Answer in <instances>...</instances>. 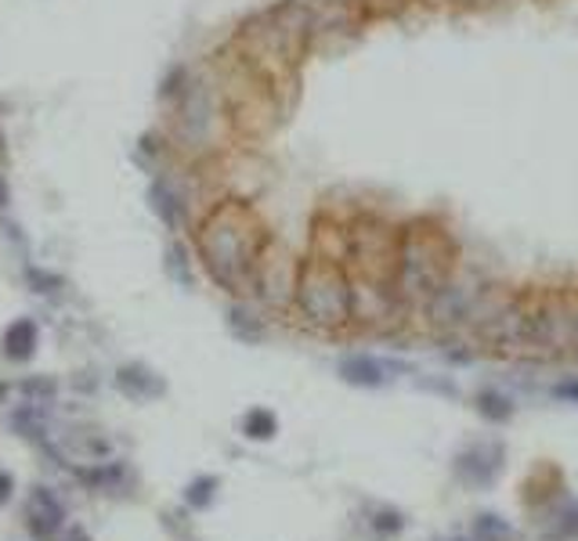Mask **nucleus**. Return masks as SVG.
I'll return each instance as SVG.
<instances>
[{
    "instance_id": "f257e3e1",
    "label": "nucleus",
    "mask_w": 578,
    "mask_h": 541,
    "mask_svg": "<svg viewBox=\"0 0 578 541\" xmlns=\"http://www.w3.org/2000/svg\"><path fill=\"white\" fill-rule=\"evenodd\" d=\"M271 231L246 199H221L196 224V253L217 285L231 297L253 292V274Z\"/></svg>"
},
{
    "instance_id": "f03ea898",
    "label": "nucleus",
    "mask_w": 578,
    "mask_h": 541,
    "mask_svg": "<svg viewBox=\"0 0 578 541\" xmlns=\"http://www.w3.org/2000/svg\"><path fill=\"white\" fill-rule=\"evenodd\" d=\"M462 264L459 239L452 236L441 217L416 213L398 221V253H395V297L412 318L430 303L448 278Z\"/></svg>"
},
{
    "instance_id": "7ed1b4c3",
    "label": "nucleus",
    "mask_w": 578,
    "mask_h": 541,
    "mask_svg": "<svg viewBox=\"0 0 578 541\" xmlns=\"http://www.w3.org/2000/svg\"><path fill=\"white\" fill-rule=\"evenodd\" d=\"M293 311L315 332L351 329V271L340 260L308 253L297 264Z\"/></svg>"
},
{
    "instance_id": "20e7f679",
    "label": "nucleus",
    "mask_w": 578,
    "mask_h": 541,
    "mask_svg": "<svg viewBox=\"0 0 578 541\" xmlns=\"http://www.w3.org/2000/svg\"><path fill=\"white\" fill-rule=\"evenodd\" d=\"M395 253H398V221H387L380 213H355L351 221H347L343 264L355 278L390 285L395 282Z\"/></svg>"
},
{
    "instance_id": "39448f33",
    "label": "nucleus",
    "mask_w": 578,
    "mask_h": 541,
    "mask_svg": "<svg viewBox=\"0 0 578 541\" xmlns=\"http://www.w3.org/2000/svg\"><path fill=\"white\" fill-rule=\"evenodd\" d=\"M506 465H510V448H506L502 437H474V441L459 444L452 451L448 477H452L462 491L485 494L499 488V480L506 477Z\"/></svg>"
},
{
    "instance_id": "423d86ee",
    "label": "nucleus",
    "mask_w": 578,
    "mask_h": 541,
    "mask_svg": "<svg viewBox=\"0 0 578 541\" xmlns=\"http://www.w3.org/2000/svg\"><path fill=\"white\" fill-rule=\"evenodd\" d=\"M481 282H485V274H477L467 264H459V271L448 278V282L430 297L423 311H419L423 325L434 335L467 332V318H470V307H474V297H477V289H481Z\"/></svg>"
},
{
    "instance_id": "0eeeda50",
    "label": "nucleus",
    "mask_w": 578,
    "mask_h": 541,
    "mask_svg": "<svg viewBox=\"0 0 578 541\" xmlns=\"http://www.w3.org/2000/svg\"><path fill=\"white\" fill-rule=\"evenodd\" d=\"M297 264L300 260L289 257L282 246H271L265 250L257 264V274H253V292L268 307H293V285H297Z\"/></svg>"
},
{
    "instance_id": "6e6552de",
    "label": "nucleus",
    "mask_w": 578,
    "mask_h": 541,
    "mask_svg": "<svg viewBox=\"0 0 578 541\" xmlns=\"http://www.w3.org/2000/svg\"><path fill=\"white\" fill-rule=\"evenodd\" d=\"M528 528L535 541H578V494L568 488L546 505L531 509Z\"/></svg>"
},
{
    "instance_id": "1a4fd4ad",
    "label": "nucleus",
    "mask_w": 578,
    "mask_h": 541,
    "mask_svg": "<svg viewBox=\"0 0 578 541\" xmlns=\"http://www.w3.org/2000/svg\"><path fill=\"white\" fill-rule=\"evenodd\" d=\"M568 488L571 484L560 465L554 459H539L525 473V480H520V505H525V513H531V509L546 505L549 499H557V494H564Z\"/></svg>"
},
{
    "instance_id": "9d476101",
    "label": "nucleus",
    "mask_w": 578,
    "mask_h": 541,
    "mask_svg": "<svg viewBox=\"0 0 578 541\" xmlns=\"http://www.w3.org/2000/svg\"><path fill=\"white\" fill-rule=\"evenodd\" d=\"M337 375H340V383L355 387V390H383L395 383L383 364V354H366V350L343 354L337 361Z\"/></svg>"
},
{
    "instance_id": "9b49d317",
    "label": "nucleus",
    "mask_w": 578,
    "mask_h": 541,
    "mask_svg": "<svg viewBox=\"0 0 578 541\" xmlns=\"http://www.w3.org/2000/svg\"><path fill=\"white\" fill-rule=\"evenodd\" d=\"M474 415L485 422V427H510L517 419V398L499 383H481L470 393Z\"/></svg>"
},
{
    "instance_id": "f8f14e48",
    "label": "nucleus",
    "mask_w": 578,
    "mask_h": 541,
    "mask_svg": "<svg viewBox=\"0 0 578 541\" xmlns=\"http://www.w3.org/2000/svg\"><path fill=\"white\" fill-rule=\"evenodd\" d=\"M409 513L390 502H369L366 513H361V531H366L369 541H398L409 531Z\"/></svg>"
},
{
    "instance_id": "ddd939ff",
    "label": "nucleus",
    "mask_w": 578,
    "mask_h": 541,
    "mask_svg": "<svg viewBox=\"0 0 578 541\" xmlns=\"http://www.w3.org/2000/svg\"><path fill=\"white\" fill-rule=\"evenodd\" d=\"M66 523V505L58 502V494L51 488H33L29 494V531L40 541L54 538Z\"/></svg>"
},
{
    "instance_id": "4468645a",
    "label": "nucleus",
    "mask_w": 578,
    "mask_h": 541,
    "mask_svg": "<svg viewBox=\"0 0 578 541\" xmlns=\"http://www.w3.org/2000/svg\"><path fill=\"white\" fill-rule=\"evenodd\" d=\"M228 332L246 347H260L268 340V321L260 318L253 303L236 300V303H228Z\"/></svg>"
},
{
    "instance_id": "2eb2a0df",
    "label": "nucleus",
    "mask_w": 578,
    "mask_h": 541,
    "mask_svg": "<svg viewBox=\"0 0 578 541\" xmlns=\"http://www.w3.org/2000/svg\"><path fill=\"white\" fill-rule=\"evenodd\" d=\"M116 387H120L127 398L134 401H149V398H159V393L167 390V383L159 379L152 369H144V364H123L120 372H116Z\"/></svg>"
},
{
    "instance_id": "dca6fc26",
    "label": "nucleus",
    "mask_w": 578,
    "mask_h": 541,
    "mask_svg": "<svg viewBox=\"0 0 578 541\" xmlns=\"http://www.w3.org/2000/svg\"><path fill=\"white\" fill-rule=\"evenodd\" d=\"M37 343H40V329L33 318H14L11 325L4 329V358L8 361H29L37 354Z\"/></svg>"
},
{
    "instance_id": "f3484780",
    "label": "nucleus",
    "mask_w": 578,
    "mask_h": 541,
    "mask_svg": "<svg viewBox=\"0 0 578 541\" xmlns=\"http://www.w3.org/2000/svg\"><path fill=\"white\" fill-rule=\"evenodd\" d=\"M467 534H470V541H525L514 523L502 513H496V509H477L470 517Z\"/></svg>"
},
{
    "instance_id": "a211bd4d",
    "label": "nucleus",
    "mask_w": 578,
    "mask_h": 541,
    "mask_svg": "<svg viewBox=\"0 0 578 541\" xmlns=\"http://www.w3.org/2000/svg\"><path fill=\"white\" fill-rule=\"evenodd\" d=\"M149 210H152L170 231H181V228H185L181 196L173 192V188H170L167 181H152V184H149Z\"/></svg>"
},
{
    "instance_id": "6ab92c4d",
    "label": "nucleus",
    "mask_w": 578,
    "mask_h": 541,
    "mask_svg": "<svg viewBox=\"0 0 578 541\" xmlns=\"http://www.w3.org/2000/svg\"><path fill=\"white\" fill-rule=\"evenodd\" d=\"M239 433L246 437V441H253V444H268L279 437V415L271 412V408H250L242 419H239Z\"/></svg>"
},
{
    "instance_id": "aec40b11",
    "label": "nucleus",
    "mask_w": 578,
    "mask_h": 541,
    "mask_svg": "<svg viewBox=\"0 0 578 541\" xmlns=\"http://www.w3.org/2000/svg\"><path fill=\"white\" fill-rule=\"evenodd\" d=\"M163 268L167 274L173 278V285H181V289H192L196 285V274H192V260H188V250H185V242L173 239L167 246V253H163Z\"/></svg>"
},
{
    "instance_id": "412c9836",
    "label": "nucleus",
    "mask_w": 578,
    "mask_h": 541,
    "mask_svg": "<svg viewBox=\"0 0 578 541\" xmlns=\"http://www.w3.org/2000/svg\"><path fill=\"white\" fill-rule=\"evenodd\" d=\"M412 387L423 390V393H438V398H445V401H462L459 383L452 375H441V372H416Z\"/></svg>"
},
{
    "instance_id": "4be33fe9",
    "label": "nucleus",
    "mask_w": 578,
    "mask_h": 541,
    "mask_svg": "<svg viewBox=\"0 0 578 541\" xmlns=\"http://www.w3.org/2000/svg\"><path fill=\"white\" fill-rule=\"evenodd\" d=\"M217 488H221V480H217V477H196L192 484L185 488V505L196 509V513H202V509L213 505Z\"/></svg>"
},
{
    "instance_id": "5701e85b",
    "label": "nucleus",
    "mask_w": 578,
    "mask_h": 541,
    "mask_svg": "<svg viewBox=\"0 0 578 541\" xmlns=\"http://www.w3.org/2000/svg\"><path fill=\"white\" fill-rule=\"evenodd\" d=\"M546 398H549V401H557V404H571V408H578V372L557 375L554 383L546 387Z\"/></svg>"
},
{
    "instance_id": "b1692460",
    "label": "nucleus",
    "mask_w": 578,
    "mask_h": 541,
    "mask_svg": "<svg viewBox=\"0 0 578 541\" xmlns=\"http://www.w3.org/2000/svg\"><path fill=\"white\" fill-rule=\"evenodd\" d=\"M26 282L33 292H40V297H54V292L62 289V278L37 268V264H26Z\"/></svg>"
},
{
    "instance_id": "393cba45",
    "label": "nucleus",
    "mask_w": 578,
    "mask_h": 541,
    "mask_svg": "<svg viewBox=\"0 0 578 541\" xmlns=\"http://www.w3.org/2000/svg\"><path fill=\"white\" fill-rule=\"evenodd\" d=\"M22 393L29 398V404H51L54 401V393H58V387H54V379H48V375H40V379H26L22 383Z\"/></svg>"
},
{
    "instance_id": "a878e982",
    "label": "nucleus",
    "mask_w": 578,
    "mask_h": 541,
    "mask_svg": "<svg viewBox=\"0 0 578 541\" xmlns=\"http://www.w3.org/2000/svg\"><path fill=\"white\" fill-rule=\"evenodd\" d=\"M14 494V477L8 470H0V505H8Z\"/></svg>"
},
{
    "instance_id": "bb28decb",
    "label": "nucleus",
    "mask_w": 578,
    "mask_h": 541,
    "mask_svg": "<svg viewBox=\"0 0 578 541\" xmlns=\"http://www.w3.org/2000/svg\"><path fill=\"white\" fill-rule=\"evenodd\" d=\"M8 207H11V188L4 181V173H0V213H4Z\"/></svg>"
},
{
    "instance_id": "cd10ccee",
    "label": "nucleus",
    "mask_w": 578,
    "mask_h": 541,
    "mask_svg": "<svg viewBox=\"0 0 578 541\" xmlns=\"http://www.w3.org/2000/svg\"><path fill=\"white\" fill-rule=\"evenodd\" d=\"M434 541H470V534H441V538H434Z\"/></svg>"
},
{
    "instance_id": "c85d7f7f",
    "label": "nucleus",
    "mask_w": 578,
    "mask_h": 541,
    "mask_svg": "<svg viewBox=\"0 0 578 541\" xmlns=\"http://www.w3.org/2000/svg\"><path fill=\"white\" fill-rule=\"evenodd\" d=\"M66 541H87V534H83V531H77V528H72V531L66 534Z\"/></svg>"
},
{
    "instance_id": "c756f323",
    "label": "nucleus",
    "mask_w": 578,
    "mask_h": 541,
    "mask_svg": "<svg viewBox=\"0 0 578 541\" xmlns=\"http://www.w3.org/2000/svg\"><path fill=\"white\" fill-rule=\"evenodd\" d=\"M8 156V149H4V134H0V159H4Z\"/></svg>"
}]
</instances>
